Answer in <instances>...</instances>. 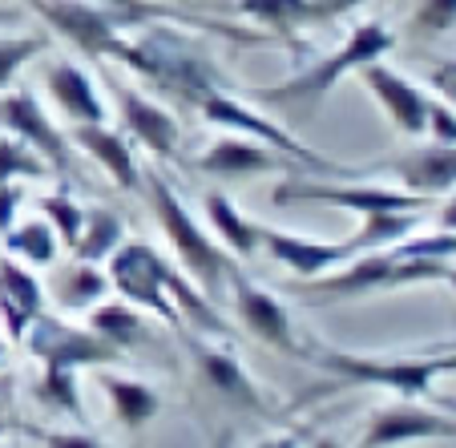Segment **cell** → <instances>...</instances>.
<instances>
[{"instance_id":"bcb514c9","label":"cell","mask_w":456,"mask_h":448,"mask_svg":"<svg viewBox=\"0 0 456 448\" xmlns=\"http://www.w3.org/2000/svg\"><path fill=\"white\" fill-rule=\"evenodd\" d=\"M0 352H4V339H0Z\"/></svg>"},{"instance_id":"6da1fadb","label":"cell","mask_w":456,"mask_h":448,"mask_svg":"<svg viewBox=\"0 0 456 448\" xmlns=\"http://www.w3.org/2000/svg\"><path fill=\"white\" fill-rule=\"evenodd\" d=\"M110 271L113 291L126 303H134L138 311H150V315L166 319L174 331H207V336H226V323L218 315L215 299L207 291H199V283L190 275H182L170 259H166L158 247L134 239L121 242L118 250L105 263Z\"/></svg>"},{"instance_id":"f6af8a7d","label":"cell","mask_w":456,"mask_h":448,"mask_svg":"<svg viewBox=\"0 0 456 448\" xmlns=\"http://www.w3.org/2000/svg\"><path fill=\"white\" fill-rule=\"evenodd\" d=\"M231 444V432H223V436H218V448H226Z\"/></svg>"},{"instance_id":"836d02e7","label":"cell","mask_w":456,"mask_h":448,"mask_svg":"<svg viewBox=\"0 0 456 448\" xmlns=\"http://www.w3.org/2000/svg\"><path fill=\"white\" fill-rule=\"evenodd\" d=\"M41 448H113L110 440L94 436L86 428H25Z\"/></svg>"},{"instance_id":"7c38bea8","label":"cell","mask_w":456,"mask_h":448,"mask_svg":"<svg viewBox=\"0 0 456 448\" xmlns=\"http://www.w3.org/2000/svg\"><path fill=\"white\" fill-rule=\"evenodd\" d=\"M182 339H186L190 355H194V368L202 371V379H207L218 396H226L239 408H250V412H263V416L271 412L267 392L255 384V376L247 371V363L239 360V352L231 344H218V336L190 331V328L182 331Z\"/></svg>"},{"instance_id":"d590c367","label":"cell","mask_w":456,"mask_h":448,"mask_svg":"<svg viewBox=\"0 0 456 448\" xmlns=\"http://www.w3.org/2000/svg\"><path fill=\"white\" fill-rule=\"evenodd\" d=\"M428 86L444 97L448 105L456 110V57H444V61H432L428 69Z\"/></svg>"},{"instance_id":"7a4b0ae2","label":"cell","mask_w":456,"mask_h":448,"mask_svg":"<svg viewBox=\"0 0 456 448\" xmlns=\"http://www.w3.org/2000/svg\"><path fill=\"white\" fill-rule=\"evenodd\" d=\"M105 57L126 65L129 73H138L154 89L182 97L190 105H199V97H207L210 89H226V77L215 65V57L202 53L199 41H190L182 29L166 25V20L162 25L150 20V25L126 33Z\"/></svg>"},{"instance_id":"3957f363","label":"cell","mask_w":456,"mask_h":448,"mask_svg":"<svg viewBox=\"0 0 456 448\" xmlns=\"http://www.w3.org/2000/svg\"><path fill=\"white\" fill-rule=\"evenodd\" d=\"M142 190H146L150 210H154L162 234L170 239V250H174V259L182 263V271H186V275L194 279L210 299H223L226 279H231V267L239 259H231V250H226L223 242H218L215 234L199 223V218H194V210L182 202V194L158 170H146Z\"/></svg>"},{"instance_id":"b9f144b4","label":"cell","mask_w":456,"mask_h":448,"mask_svg":"<svg viewBox=\"0 0 456 448\" xmlns=\"http://www.w3.org/2000/svg\"><path fill=\"white\" fill-rule=\"evenodd\" d=\"M311 448H344V444H339L336 436H319V440H315V444H311Z\"/></svg>"},{"instance_id":"ac0fdd59","label":"cell","mask_w":456,"mask_h":448,"mask_svg":"<svg viewBox=\"0 0 456 448\" xmlns=\"http://www.w3.org/2000/svg\"><path fill=\"white\" fill-rule=\"evenodd\" d=\"M263 250H267V259H275L283 271H291L299 283L328 275V271L344 267L347 259H355V242L352 239H336V242L303 239V234L275 231V226H263Z\"/></svg>"},{"instance_id":"277c9868","label":"cell","mask_w":456,"mask_h":448,"mask_svg":"<svg viewBox=\"0 0 456 448\" xmlns=\"http://www.w3.org/2000/svg\"><path fill=\"white\" fill-rule=\"evenodd\" d=\"M303 363L331 371L336 379L360 388H384L392 396L424 400L432 396L436 379L448 376L444 355H379V352H344L331 344H303Z\"/></svg>"},{"instance_id":"4dcf8cb0","label":"cell","mask_w":456,"mask_h":448,"mask_svg":"<svg viewBox=\"0 0 456 448\" xmlns=\"http://www.w3.org/2000/svg\"><path fill=\"white\" fill-rule=\"evenodd\" d=\"M37 207H41V218H45V223L57 231V239L73 250V242H77L81 226H86V210H81V202L73 199L69 190H57V194H45Z\"/></svg>"},{"instance_id":"8992f818","label":"cell","mask_w":456,"mask_h":448,"mask_svg":"<svg viewBox=\"0 0 456 448\" xmlns=\"http://www.w3.org/2000/svg\"><path fill=\"white\" fill-rule=\"evenodd\" d=\"M440 271H444V263L404 259L396 247H384V250H363V255L347 259L344 267L299 283V295L307 303H344L379 291H400V287H416V283H440Z\"/></svg>"},{"instance_id":"d6a6232c","label":"cell","mask_w":456,"mask_h":448,"mask_svg":"<svg viewBox=\"0 0 456 448\" xmlns=\"http://www.w3.org/2000/svg\"><path fill=\"white\" fill-rule=\"evenodd\" d=\"M408 29L416 37H444L456 29V0H412Z\"/></svg>"},{"instance_id":"9a60e30c","label":"cell","mask_w":456,"mask_h":448,"mask_svg":"<svg viewBox=\"0 0 456 448\" xmlns=\"http://www.w3.org/2000/svg\"><path fill=\"white\" fill-rule=\"evenodd\" d=\"M110 94L118 102L121 126L134 134V146H142L146 154H154L158 162H170L182 150V126L166 105H158L154 97H146L142 89H129L121 81H110Z\"/></svg>"},{"instance_id":"74e56055","label":"cell","mask_w":456,"mask_h":448,"mask_svg":"<svg viewBox=\"0 0 456 448\" xmlns=\"http://www.w3.org/2000/svg\"><path fill=\"white\" fill-rule=\"evenodd\" d=\"M255 448H303L299 432H271V436L255 440Z\"/></svg>"},{"instance_id":"44dd1931","label":"cell","mask_w":456,"mask_h":448,"mask_svg":"<svg viewBox=\"0 0 456 448\" xmlns=\"http://www.w3.org/2000/svg\"><path fill=\"white\" fill-rule=\"evenodd\" d=\"M45 94L61 110V118H69L73 126H89V121H105V97L94 86L81 65L73 61H53L45 69Z\"/></svg>"},{"instance_id":"4fadbf2b","label":"cell","mask_w":456,"mask_h":448,"mask_svg":"<svg viewBox=\"0 0 456 448\" xmlns=\"http://www.w3.org/2000/svg\"><path fill=\"white\" fill-rule=\"evenodd\" d=\"M0 126L9 134H17L20 142H28V146L49 162L53 174L65 178V174L73 170L69 134L57 130V121L49 118V110H45L28 89H4V94H0Z\"/></svg>"},{"instance_id":"ba28073f","label":"cell","mask_w":456,"mask_h":448,"mask_svg":"<svg viewBox=\"0 0 456 448\" xmlns=\"http://www.w3.org/2000/svg\"><path fill=\"white\" fill-rule=\"evenodd\" d=\"M199 118L202 121H210V126H218V130H231V134H247V138H255V142H267V146H275L279 154H287V158H295L299 166H307V170H315V174H339V178H352V170H344V166H336L331 158H323L319 150H311V146H303L295 134H287L279 121H271L263 110H255L250 102H242V97H234L231 94V86L226 89H210L207 97H199Z\"/></svg>"},{"instance_id":"7bdbcfd3","label":"cell","mask_w":456,"mask_h":448,"mask_svg":"<svg viewBox=\"0 0 456 448\" xmlns=\"http://www.w3.org/2000/svg\"><path fill=\"white\" fill-rule=\"evenodd\" d=\"M444 368L456 371V347H444Z\"/></svg>"},{"instance_id":"ffe728a7","label":"cell","mask_w":456,"mask_h":448,"mask_svg":"<svg viewBox=\"0 0 456 448\" xmlns=\"http://www.w3.org/2000/svg\"><path fill=\"white\" fill-rule=\"evenodd\" d=\"M97 371V384H102L105 400H110V412L121 428L129 432H142L158 412H162V396L150 379L142 376H129V371H118V363L110 368H94Z\"/></svg>"},{"instance_id":"ee69618b","label":"cell","mask_w":456,"mask_h":448,"mask_svg":"<svg viewBox=\"0 0 456 448\" xmlns=\"http://www.w3.org/2000/svg\"><path fill=\"white\" fill-rule=\"evenodd\" d=\"M440 408H448V412L456 416V400H448V396H440Z\"/></svg>"},{"instance_id":"ab89813d","label":"cell","mask_w":456,"mask_h":448,"mask_svg":"<svg viewBox=\"0 0 456 448\" xmlns=\"http://www.w3.org/2000/svg\"><path fill=\"white\" fill-rule=\"evenodd\" d=\"M20 20V9H12V4H0V29L4 25H17Z\"/></svg>"},{"instance_id":"484cf974","label":"cell","mask_w":456,"mask_h":448,"mask_svg":"<svg viewBox=\"0 0 456 448\" xmlns=\"http://www.w3.org/2000/svg\"><path fill=\"white\" fill-rule=\"evenodd\" d=\"M0 239H4V250H9L12 259L25 263V267H33V271L53 267V263H57L61 239H57V231H53L41 215L28 218V223H17L12 231L0 234Z\"/></svg>"},{"instance_id":"603a6c76","label":"cell","mask_w":456,"mask_h":448,"mask_svg":"<svg viewBox=\"0 0 456 448\" xmlns=\"http://www.w3.org/2000/svg\"><path fill=\"white\" fill-rule=\"evenodd\" d=\"M202 210H207V226L215 231V239L223 242V247L231 250L239 263L242 259H255L258 250H263V223H255V218L242 215L239 202H234L231 194H223V190L207 194Z\"/></svg>"},{"instance_id":"e575fe53","label":"cell","mask_w":456,"mask_h":448,"mask_svg":"<svg viewBox=\"0 0 456 448\" xmlns=\"http://www.w3.org/2000/svg\"><path fill=\"white\" fill-rule=\"evenodd\" d=\"M424 138L440 142V146H456V110L444 97H432L428 102V126H424Z\"/></svg>"},{"instance_id":"1f68e13d","label":"cell","mask_w":456,"mask_h":448,"mask_svg":"<svg viewBox=\"0 0 456 448\" xmlns=\"http://www.w3.org/2000/svg\"><path fill=\"white\" fill-rule=\"evenodd\" d=\"M49 49V37H0V94L4 89H12V81L20 77V69H25L33 57H41V53Z\"/></svg>"},{"instance_id":"9c48e42d","label":"cell","mask_w":456,"mask_h":448,"mask_svg":"<svg viewBox=\"0 0 456 448\" xmlns=\"http://www.w3.org/2000/svg\"><path fill=\"white\" fill-rule=\"evenodd\" d=\"M20 344L33 352V360L41 368H110V363H121V352L113 344H105L94 328H77V323H65L57 315H37L28 323V331L20 336Z\"/></svg>"},{"instance_id":"d4e9b609","label":"cell","mask_w":456,"mask_h":448,"mask_svg":"<svg viewBox=\"0 0 456 448\" xmlns=\"http://www.w3.org/2000/svg\"><path fill=\"white\" fill-rule=\"evenodd\" d=\"M113 295L110 271H102L97 263H77L73 259L69 267L53 279V299H57L61 311H94L102 299Z\"/></svg>"},{"instance_id":"5b68a950","label":"cell","mask_w":456,"mask_h":448,"mask_svg":"<svg viewBox=\"0 0 456 448\" xmlns=\"http://www.w3.org/2000/svg\"><path fill=\"white\" fill-rule=\"evenodd\" d=\"M396 49V33H387V25L379 20H360L355 29H347V37L339 41L336 53L303 65L299 73H291L287 81L267 89H255V97L263 105H279V102H319L328 97L347 73H360L371 61H384L387 53Z\"/></svg>"},{"instance_id":"83f0119b","label":"cell","mask_w":456,"mask_h":448,"mask_svg":"<svg viewBox=\"0 0 456 448\" xmlns=\"http://www.w3.org/2000/svg\"><path fill=\"white\" fill-rule=\"evenodd\" d=\"M424 210H379V215H363L360 218V231L352 234L355 242V255H363V250H384L392 247V242L408 239V234L420 226Z\"/></svg>"},{"instance_id":"4316f807","label":"cell","mask_w":456,"mask_h":448,"mask_svg":"<svg viewBox=\"0 0 456 448\" xmlns=\"http://www.w3.org/2000/svg\"><path fill=\"white\" fill-rule=\"evenodd\" d=\"M126 242V223H121L113 210L97 207L86 210V226H81L77 242H73V259L77 263H110V255Z\"/></svg>"},{"instance_id":"8d00e7d4","label":"cell","mask_w":456,"mask_h":448,"mask_svg":"<svg viewBox=\"0 0 456 448\" xmlns=\"http://www.w3.org/2000/svg\"><path fill=\"white\" fill-rule=\"evenodd\" d=\"M20 202H25V190H20L17 182H4V186H0V234L17 226Z\"/></svg>"},{"instance_id":"f35d334b","label":"cell","mask_w":456,"mask_h":448,"mask_svg":"<svg viewBox=\"0 0 456 448\" xmlns=\"http://www.w3.org/2000/svg\"><path fill=\"white\" fill-rule=\"evenodd\" d=\"M436 223L444 226V231H452V234H456V194H448V199L440 202V210H436Z\"/></svg>"},{"instance_id":"60d3db41","label":"cell","mask_w":456,"mask_h":448,"mask_svg":"<svg viewBox=\"0 0 456 448\" xmlns=\"http://www.w3.org/2000/svg\"><path fill=\"white\" fill-rule=\"evenodd\" d=\"M440 283L456 291V263H444V271H440Z\"/></svg>"},{"instance_id":"e0dca14e","label":"cell","mask_w":456,"mask_h":448,"mask_svg":"<svg viewBox=\"0 0 456 448\" xmlns=\"http://www.w3.org/2000/svg\"><path fill=\"white\" fill-rule=\"evenodd\" d=\"M371 170H384L400 190H412V194H424V199H440V194L456 190V146H440V142L412 146L376 162Z\"/></svg>"},{"instance_id":"52a82bcc","label":"cell","mask_w":456,"mask_h":448,"mask_svg":"<svg viewBox=\"0 0 456 448\" xmlns=\"http://www.w3.org/2000/svg\"><path fill=\"white\" fill-rule=\"evenodd\" d=\"M275 207H291V202H323L336 210H352V215H379V210H428L432 199L412 194L400 186H384V182H336L319 178V174H283L271 190Z\"/></svg>"},{"instance_id":"d6986e66","label":"cell","mask_w":456,"mask_h":448,"mask_svg":"<svg viewBox=\"0 0 456 448\" xmlns=\"http://www.w3.org/2000/svg\"><path fill=\"white\" fill-rule=\"evenodd\" d=\"M65 134H69V146H77L89 162L102 166V174H110V182L118 190H126V194H138L142 190L146 170H142V158H138V150H134V142H129V134L113 130L105 121L73 126V130H65Z\"/></svg>"},{"instance_id":"5bb4252c","label":"cell","mask_w":456,"mask_h":448,"mask_svg":"<svg viewBox=\"0 0 456 448\" xmlns=\"http://www.w3.org/2000/svg\"><path fill=\"white\" fill-rule=\"evenodd\" d=\"M355 77L363 81L368 97L384 110V118L396 126L404 138H424V126H428V102L432 97L416 86L412 77H404L400 69L384 65V61H371L363 65Z\"/></svg>"},{"instance_id":"30bf717a","label":"cell","mask_w":456,"mask_h":448,"mask_svg":"<svg viewBox=\"0 0 456 448\" xmlns=\"http://www.w3.org/2000/svg\"><path fill=\"white\" fill-rule=\"evenodd\" d=\"M226 299L234 307V319L258 339V344L275 347L279 355H291V360H303V339L295 336V319L291 311L283 307L275 291L258 287L255 279L242 271V263L231 267V279H226Z\"/></svg>"},{"instance_id":"7402d4cb","label":"cell","mask_w":456,"mask_h":448,"mask_svg":"<svg viewBox=\"0 0 456 448\" xmlns=\"http://www.w3.org/2000/svg\"><path fill=\"white\" fill-rule=\"evenodd\" d=\"M41 311H45V287L37 279V271L17 263L12 255L0 259V315H4L9 336L20 339Z\"/></svg>"},{"instance_id":"cb8c5ba5","label":"cell","mask_w":456,"mask_h":448,"mask_svg":"<svg viewBox=\"0 0 456 448\" xmlns=\"http://www.w3.org/2000/svg\"><path fill=\"white\" fill-rule=\"evenodd\" d=\"M86 323L97 331V336L105 339V344H113L121 355L134 352V347H142L150 339V323L146 315H142L134 303L126 299H102L94 311H86Z\"/></svg>"},{"instance_id":"2e32d148","label":"cell","mask_w":456,"mask_h":448,"mask_svg":"<svg viewBox=\"0 0 456 448\" xmlns=\"http://www.w3.org/2000/svg\"><path fill=\"white\" fill-rule=\"evenodd\" d=\"M202 174H215V178H250V174H295V158L279 154L267 142H255L247 134H218L199 158H194Z\"/></svg>"},{"instance_id":"8fae6325","label":"cell","mask_w":456,"mask_h":448,"mask_svg":"<svg viewBox=\"0 0 456 448\" xmlns=\"http://www.w3.org/2000/svg\"><path fill=\"white\" fill-rule=\"evenodd\" d=\"M416 440H456V416L448 408L396 396L368 412L355 448H404Z\"/></svg>"},{"instance_id":"f546056e","label":"cell","mask_w":456,"mask_h":448,"mask_svg":"<svg viewBox=\"0 0 456 448\" xmlns=\"http://www.w3.org/2000/svg\"><path fill=\"white\" fill-rule=\"evenodd\" d=\"M45 174H53L49 162L28 142H20L17 134H0V186L20 178H45Z\"/></svg>"},{"instance_id":"f1b7e54d","label":"cell","mask_w":456,"mask_h":448,"mask_svg":"<svg viewBox=\"0 0 456 448\" xmlns=\"http://www.w3.org/2000/svg\"><path fill=\"white\" fill-rule=\"evenodd\" d=\"M37 400H41L45 408H53V412L86 424V404H81L77 371L73 368H41V379H37Z\"/></svg>"}]
</instances>
